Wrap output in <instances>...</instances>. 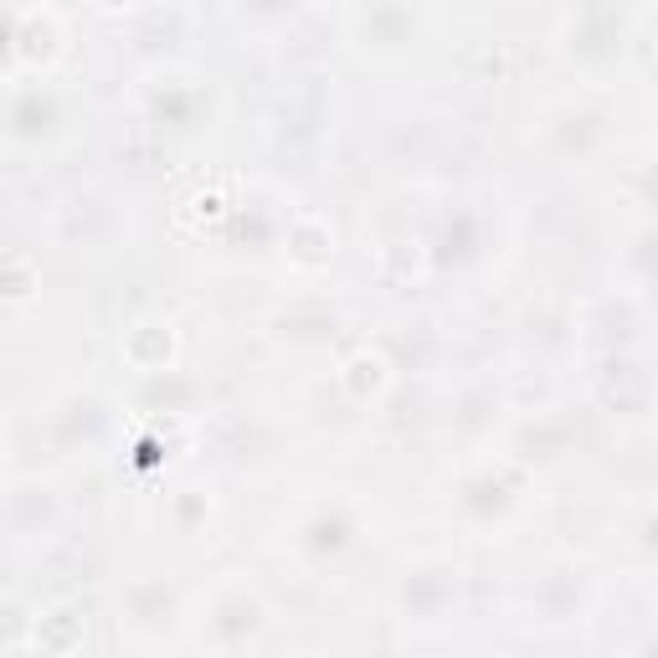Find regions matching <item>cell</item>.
Listing matches in <instances>:
<instances>
[{
  "instance_id": "1",
  "label": "cell",
  "mask_w": 658,
  "mask_h": 658,
  "mask_svg": "<svg viewBox=\"0 0 658 658\" xmlns=\"http://www.w3.org/2000/svg\"><path fill=\"white\" fill-rule=\"evenodd\" d=\"M124 360H129L135 371H164V365L176 360V329L155 325V319L135 325L124 335Z\"/></svg>"
},
{
  "instance_id": "4",
  "label": "cell",
  "mask_w": 658,
  "mask_h": 658,
  "mask_svg": "<svg viewBox=\"0 0 658 658\" xmlns=\"http://www.w3.org/2000/svg\"><path fill=\"white\" fill-rule=\"evenodd\" d=\"M222 211H226L222 195H191V201H185V211H180V222H191V216H201V222H216Z\"/></svg>"
},
{
  "instance_id": "3",
  "label": "cell",
  "mask_w": 658,
  "mask_h": 658,
  "mask_svg": "<svg viewBox=\"0 0 658 658\" xmlns=\"http://www.w3.org/2000/svg\"><path fill=\"white\" fill-rule=\"evenodd\" d=\"M42 638H46V648H52V654H67V648L83 638V617H73L67 607L46 613V617H42Z\"/></svg>"
},
{
  "instance_id": "2",
  "label": "cell",
  "mask_w": 658,
  "mask_h": 658,
  "mask_svg": "<svg viewBox=\"0 0 658 658\" xmlns=\"http://www.w3.org/2000/svg\"><path fill=\"white\" fill-rule=\"evenodd\" d=\"M340 381H344V391L350 396H375V391L386 386V360L375 355V350H360V355H350L344 360V371H340Z\"/></svg>"
}]
</instances>
